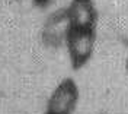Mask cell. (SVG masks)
Segmentation results:
<instances>
[{
    "label": "cell",
    "instance_id": "obj_4",
    "mask_svg": "<svg viewBox=\"0 0 128 114\" xmlns=\"http://www.w3.org/2000/svg\"><path fill=\"white\" fill-rule=\"evenodd\" d=\"M66 10L72 28L96 29L98 10L93 0H72Z\"/></svg>",
    "mask_w": 128,
    "mask_h": 114
},
{
    "label": "cell",
    "instance_id": "obj_3",
    "mask_svg": "<svg viewBox=\"0 0 128 114\" xmlns=\"http://www.w3.org/2000/svg\"><path fill=\"white\" fill-rule=\"evenodd\" d=\"M72 29L70 19L67 16L66 9H58L52 15H50L42 29V41L47 45H61L66 42V38Z\"/></svg>",
    "mask_w": 128,
    "mask_h": 114
},
{
    "label": "cell",
    "instance_id": "obj_6",
    "mask_svg": "<svg viewBox=\"0 0 128 114\" xmlns=\"http://www.w3.org/2000/svg\"><path fill=\"white\" fill-rule=\"evenodd\" d=\"M44 114H47V113H44Z\"/></svg>",
    "mask_w": 128,
    "mask_h": 114
},
{
    "label": "cell",
    "instance_id": "obj_5",
    "mask_svg": "<svg viewBox=\"0 0 128 114\" xmlns=\"http://www.w3.org/2000/svg\"><path fill=\"white\" fill-rule=\"evenodd\" d=\"M127 70H128V59H127Z\"/></svg>",
    "mask_w": 128,
    "mask_h": 114
},
{
    "label": "cell",
    "instance_id": "obj_1",
    "mask_svg": "<svg viewBox=\"0 0 128 114\" xmlns=\"http://www.w3.org/2000/svg\"><path fill=\"white\" fill-rule=\"evenodd\" d=\"M96 42V29L72 28L66 38V47L74 69H80L88 65L93 54Z\"/></svg>",
    "mask_w": 128,
    "mask_h": 114
},
{
    "label": "cell",
    "instance_id": "obj_2",
    "mask_svg": "<svg viewBox=\"0 0 128 114\" xmlns=\"http://www.w3.org/2000/svg\"><path fill=\"white\" fill-rule=\"evenodd\" d=\"M79 101V86L72 78H66L56 86L47 101V114H73Z\"/></svg>",
    "mask_w": 128,
    "mask_h": 114
}]
</instances>
